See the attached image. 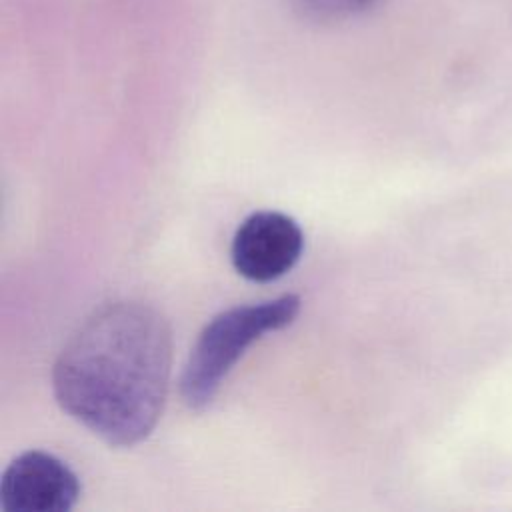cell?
Instances as JSON below:
<instances>
[{
    "label": "cell",
    "instance_id": "6da1fadb",
    "mask_svg": "<svg viewBox=\"0 0 512 512\" xmlns=\"http://www.w3.org/2000/svg\"><path fill=\"white\" fill-rule=\"evenodd\" d=\"M172 366L166 318L138 300L94 310L60 350L52 388L74 420L110 446L148 438L164 410Z\"/></svg>",
    "mask_w": 512,
    "mask_h": 512
},
{
    "label": "cell",
    "instance_id": "277c9868",
    "mask_svg": "<svg viewBox=\"0 0 512 512\" xmlns=\"http://www.w3.org/2000/svg\"><path fill=\"white\" fill-rule=\"evenodd\" d=\"M78 498V476L66 462L42 450L14 458L0 480L4 512H68Z\"/></svg>",
    "mask_w": 512,
    "mask_h": 512
},
{
    "label": "cell",
    "instance_id": "7a4b0ae2",
    "mask_svg": "<svg viewBox=\"0 0 512 512\" xmlns=\"http://www.w3.org/2000/svg\"><path fill=\"white\" fill-rule=\"evenodd\" d=\"M300 296L282 294L258 304H244L216 314L198 334L180 376V396L190 410L212 404L230 368L264 334L294 322Z\"/></svg>",
    "mask_w": 512,
    "mask_h": 512
},
{
    "label": "cell",
    "instance_id": "3957f363",
    "mask_svg": "<svg viewBox=\"0 0 512 512\" xmlns=\"http://www.w3.org/2000/svg\"><path fill=\"white\" fill-rule=\"evenodd\" d=\"M304 234L294 218L262 210L238 226L232 238V264L240 276L252 282H272L284 276L300 260Z\"/></svg>",
    "mask_w": 512,
    "mask_h": 512
},
{
    "label": "cell",
    "instance_id": "5b68a950",
    "mask_svg": "<svg viewBox=\"0 0 512 512\" xmlns=\"http://www.w3.org/2000/svg\"><path fill=\"white\" fill-rule=\"evenodd\" d=\"M300 14L312 20H342L364 12L376 0H288Z\"/></svg>",
    "mask_w": 512,
    "mask_h": 512
}]
</instances>
